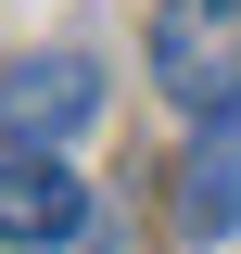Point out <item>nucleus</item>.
Segmentation results:
<instances>
[{"label":"nucleus","instance_id":"obj_2","mask_svg":"<svg viewBox=\"0 0 241 254\" xmlns=\"http://www.w3.org/2000/svg\"><path fill=\"white\" fill-rule=\"evenodd\" d=\"M89 127H102V64L89 51L0 64V140H13V153H63V140H89Z\"/></svg>","mask_w":241,"mask_h":254},{"label":"nucleus","instance_id":"obj_3","mask_svg":"<svg viewBox=\"0 0 241 254\" xmlns=\"http://www.w3.org/2000/svg\"><path fill=\"white\" fill-rule=\"evenodd\" d=\"M76 229H89V178H63V153L0 140V254H63Z\"/></svg>","mask_w":241,"mask_h":254},{"label":"nucleus","instance_id":"obj_4","mask_svg":"<svg viewBox=\"0 0 241 254\" xmlns=\"http://www.w3.org/2000/svg\"><path fill=\"white\" fill-rule=\"evenodd\" d=\"M229 229H241V127H203V140L178 153V242L216 254Z\"/></svg>","mask_w":241,"mask_h":254},{"label":"nucleus","instance_id":"obj_1","mask_svg":"<svg viewBox=\"0 0 241 254\" xmlns=\"http://www.w3.org/2000/svg\"><path fill=\"white\" fill-rule=\"evenodd\" d=\"M152 89L190 127H241V0H152Z\"/></svg>","mask_w":241,"mask_h":254}]
</instances>
